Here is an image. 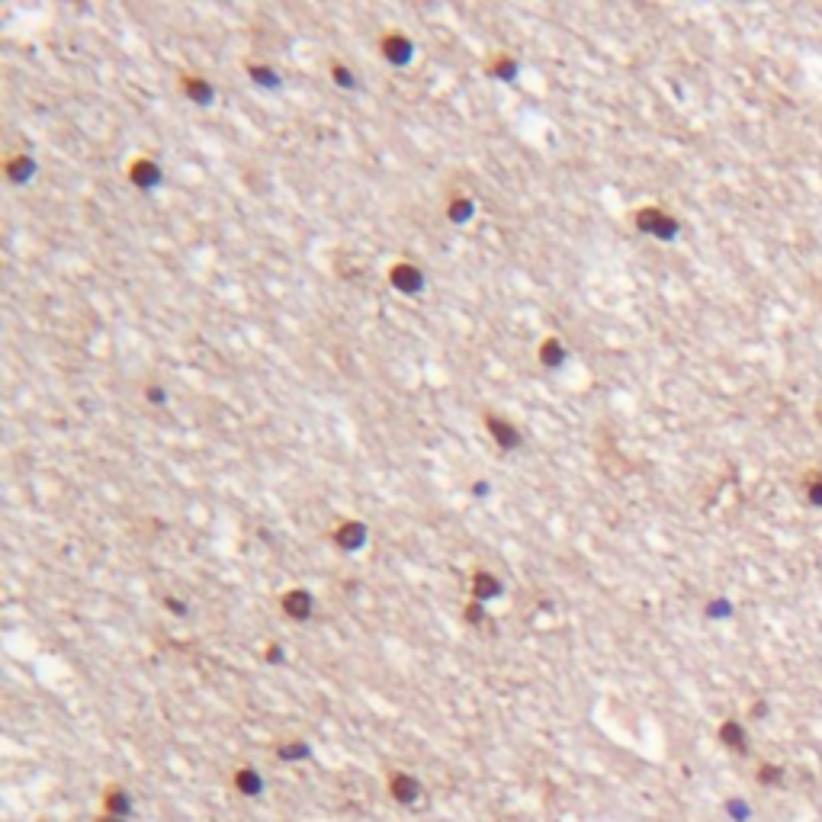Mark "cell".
Returning a JSON list of instances; mask_svg holds the SVG:
<instances>
[{"instance_id":"cell-1","label":"cell","mask_w":822,"mask_h":822,"mask_svg":"<svg viewBox=\"0 0 822 822\" xmlns=\"http://www.w3.org/2000/svg\"><path fill=\"white\" fill-rule=\"evenodd\" d=\"M386 794H389V800H395L398 806H415V803L424 797V784H421V777H415L411 771L389 768V774H386Z\"/></svg>"},{"instance_id":"cell-2","label":"cell","mask_w":822,"mask_h":822,"mask_svg":"<svg viewBox=\"0 0 822 822\" xmlns=\"http://www.w3.org/2000/svg\"><path fill=\"white\" fill-rule=\"evenodd\" d=\"M100 813H112V816L132 819V813H135L132 790H129L126 784H119V780H106L103 787H100Z\"/></svg>"},{"instance_id":"cell-3","label":"cell","mask_w":822,"mask_h":822,"mask_svg":"<svg viewBox=\"0 0 822 822\" xmlns=\"http://www.w3.org/2000/svg\"><path fill=\"white\" fill-rule=\"evenodd\" d=\"M228 787L235 790L238 797H244V800H257V797L264 794L267 780H264V774H260L257 768H251V765H238L235 771L228 774Z\"/></svg>"},{"instance_id":"cell-4","label":"cell","mask_w":822,"mask_h":822,"mask_svg":"<svg viewBox=\"0 0 822 822\" xmlns=\"http://www.w3.org/2000/svg\"><path fill=\"white\" fill-rule=\"evenodd\" d=\"M273 755H277L283 765H299V761H306L308 755H312V746H308L306 739L289 736V739H279L277 746H273Z\"/></svg>"},{"instance_id":"cell-5","label":"cell","mask_w":822,"mask_h":822,"mask_svg":"<svg viewBox=\"0 0 822 822\" xmlns=\"http://www.w3.org/2000/svg\"><path fill=\"white\" fill-rule=\"evenodd\" d=\"M719 742H723L729 752H736V755H746L748 752V732H746V726L739 723V719H726V723H719Z\"/></svg>"},{"instance_id":"cell-6","label":"cell","mask_w":822,"mask_h":822,"mask_svg":"<svg viewBox=\"0 0 822 822\" xmlns=\"http://www.w3.org/2000/svg\"><path fill=\"white\" fill-rule=\"evenodd\" d=\"M283 607L289 617H296V620H306L308 610H312V598H308L306 591H289L283 598Z\"/></svg>"},{"instance_id":"cell-7","label":"cell","mask_w":822,"mask_h":822,"mask_svg":"<svg viewBox=\"0 0 822 822\" xmlns=\"http://www.w3.org/2000/svg\"><path fill=\"white\" fill-rule=\"evenodd\" d=\"M755 780L761 787H777V784H784V768L774 765V761H761L758 771H755Z\"/></svg>"},{"instance_id":"cell-8","label":"cell","mask_w":822,"mask_h":822,"mask_svg":"<svg viewBox=\"0 0 822 822\" xmlns=\"http://www.w3.org/2000/svg\"><path fill=\"white\" fill-rule=\"evenodd\" d=\"M726 813L732 816L736 822H746L748 816H752V806H748L746 800H739V797H732V800H726Z\"/></svg>"},{"instance_id":"cell-9","label":"cell","mask_w":822,"mask_h":822,"mask_svg":"<svg viewBox=\"0 0 822 822\" xmlns=\"http://www.w3.org/2000/svg\"><path fill=\"white\" fill-rule=\"evenodd\" d=\"M806 488H809V492H806V495H809V502H813V504H822V475H819V473H813V475H809Z\"/></svg>"},{"instance_id":"cell-10","label":"cell","mask_w":822,"mask_h":822,"mask_svg":"<svg viewBox=\"0 0 822 822\" xmlns=\"http://www.w3.org/2000/svg\"><path fill=\"white\" fill-rule=\"evenodd\" d=\"M93 822H132V819H126V816H112V813H97V816H93Z\"/></svg>"}]
</instances>
